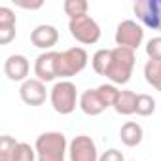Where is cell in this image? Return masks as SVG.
<instances>
[{
    "label": "cell",
    "mask_w": 161,
    "mask_h": 161,
    "mask_svg": "<svg viewBox=\"0 0 161 161\" xmlns=\"http://www.w3.org/2000/svg\"><path fill=\"white\" fill-rule=\"evenodd\" d=\"M135 63H136V55H135L133 49L116 46L112 49V63H110V68L106 72V78L114 86L127 84L131 80V76H133Z\"/></svg>",
    "instance_id": "obj_1"
},
{
    "label": "cell",
    "mask_w": 161,
    "mask_h": 161,
    "mask_svg": "<svg viewBox=\"0 0 161 161\" xmlns=\"http://www.w3.org/2000/svg\"><path fill=\"white\" fill-rule=\"evenodd\" d=\"M34 148H36L38 161H64V155L68 152L66 136L59 131L42 133L36 138Z\"/></svg>",
    "instance_id": "obj_2"
},
{
    "label": "cell",
    "mask_w": 161,
    "mask_h": 161,
    "mask_svg": "<svg viewBox=\"0 0 161 161\" xmlns=\"http://www.w3.org/2000/svg\"><path fill=\"white\" fill-rule=\"evenodd\" d=\"M49 101H51V106L57 114L68 116L76 110V103H80L78 101V89L70 80H61V82H57L51 87Z\"/></svg>",
    "instance_id": "obj_3"
},
{
    "label": "cell",
    "mask_w": 161,
    "mask_h": 161,
    "mask_svg": "<svg viewBox=\"0 0 161 161\" xmlns=\"http://www.w3.org/2000/svg\"><path fill=\"white\" fill-rule=\"evenodd\" d=\"M87 51L84 47H70L57 53V78H72L87 66Z\"/></svg>",
    "instance_id": "obj_4"
},
{
    "label": "cell",
    "mask_w": 161,
    "mask_h": 161,
    "mask_svg": "<svg viewBox=\"0 0 161 161\" xmlns=\"http://www.w3.org/2000/svg\"><path fill=\"white\" fill-rule=\"evenodd\" d=\"M68 31H70V34H72L74 40H78L80 44H86V46L97 44L101 40V27H99V23L91 15L70 19Z\"/></svg>",
    "instance_id": "obj_5"
},
{
    "label": "cell",
    "mask_w": 161,
    "mask_h": 161,
    "mask_svg": "<svg viewBox=\"0 0 161 161\" xmlns=\"http://www.w3.org/2000/svg\"><path fill=\"white\" fill-rule=\"evenodd\" d=\"M133 10L142 25L161 32V0H136Z\"/></svg>",
    "instance_id": "obj_6"
},
{
    "label": "cell",
    "mask_w": 161,
    "mask_h": 161,
    "mask_svg": "<svg viewBox=\"0 0 161 161\" xmlns=\"http://www.w3.org/2000/svg\"><path fill=\"white\" fill-rule=\"evenodd\" d=\"M144 40V31L142 27L133 21V19H125L118 25L116 29V44L119 47H129V49H138V46Z\"/></svg>",
    "instance_id": "obj_7"
},
{
    "label": "cell",
    "mask_w": 161,
    "mask_h": 161,
    "mask_svg": "<svg viewBox=\"0 0 161 161\" xmlns=\"http://www.w3.org/2000/svg\"><path fill=\"white\" fill-rule=\"evenodd\" d=\"M68 157L70 161H99L97 144L87 135H78L68 144Z\"/></svg>",
    "instance_id": "obj_8"
},
{
    "label": "cell",
    "mask_w": 161,
    "mask_h": 161,
    "mask_svg": "<svg viewBox=\"0 0 161 161\" xmlns=\"http://www.w3.org/2000/svg\"><path fill=\"white\" fill-rule=\"evenodd\" d=\"M19 95H21V101L25 104H29V106H40L47 99V89H46V84L40 82L38 78H29L27 82L21 84Z\"/></svg>",
    "instance_id": "obj_9"
},
{
    "label": "cell",
    "mask_w": 161,
    "mask_h": 161,
    "mask_svg": "<svg viewBox=\"0 0 161 161\" xmlns=\"http://www.w3.org/2000/svg\"><path fill=\"white\" fill-rule=\"evenodd\" d=\"M34 76L40 82H53L57 78V51H44L34 61Z\"/></svg>",
    "instance_id": "obj_10"
},
{
    "label": "cell",
    "mask_w": 161,
    "mask_h": 161,
    "mask_svg": "<svg viewBox=\"0 0 161 161\" xmlns=\"http://www.w3.org/2000/svg\"><path fill=\"white\" fill-rule=\"evenodd\" d=\"M31 63L25 55H10L4 63V74L12 82H27Z\"/></svg>",
    "instance_id": "obj_11"
},
{
    "label": "cell",
    "mask_w": 161,
    "mask_h": 161,
    "mask_svg": "<svg viewBox=\"0 0 161 161\" xmlns=\"http://www.w3.org/2000/svg\"><path fill=\"white\" fill-rule=\"evenodd\" d=\"M31 42L38 49H51L59 42V31L53 25H38L31 32Z\"/></svg>",
    "instance_id": "obj_12"
},
{
    "label": "cell",
    "mask_w": 161,
    "mask_h": 161,
    "mask_svg": "<svg viewBox=\"0 0 161 161\" xmlns=\"http://www.w3.org/2000/svg\"><path fill=\"white\" fill-rule=\"evenodd\" d=\"M15 14L8 6H2L0 8V44L8 46L15 38Z\"/></svg>",
    "instance_id": "obj_13"
},
{
    "label": "cell",
    "mask_w": 161,
    "mask_h": 161,
    "mask_svg": "<svg viewBox=\"0 0 161 161\" xmlns=\"http://www.w3.org/2000/svg\"><path fill=\"white\" fill-rule=\"evenodd\" d=\"M80 108H82V112L86 114V116H99V114H103L104 110H106V106L103 104V101H101V97H99V93H97V89H87V91H84L82 95H80Z\"/></svg>",
    "instance_id": "obj_14"
},
{
    "label": "cell",
    "mask_w": 161,
    "mask_h": 161,
    "mask_svg": "<svg viewBox=\"0 0 161 161\" xmlns=\"http://www.w3.org/2000/svg\"><path fill=\"white\" fill-rule=\"evenodd\" d=\"M142 136H144V131H142V127H140L136 121H127V123H123L121 129H119V138H121V142H123L125 146H129V148L138 146V144L142 142Z\"/></svg>",
    "instance_id": "obj_15"
},
{
    "label": "cell",
    "mask_w": 161,
    "mask_h": 161,
    "mask_svg": "<svg viewBox=\"0 0 161 161\" xmlns=\"http://www.w3.org/2000/svg\"><path fill=\"white\" fill-rule=\"evenodd\" d=\"M136 93L131 91V89H123L119 91V97L114 104L116 112L121 114V116H131V114H136Z\"/></svg>",
    "instance_id": "obj_16"
},
{
    "label": "cell",
    "mask_w": 161,
    "mask_h": 161,
    "mask_svg": "<svg viewBox=\"0 0 161 161\" xmlns=\"http://www.w3.org/2000/svg\"><path fill=\"white\" fill-rule=\"evenodd\" d=\"M144 78L153 89L161 93V61H148L144 64Z\"/></svg>",
    "instance_id": "obj_17"
},
{
    "label": "cell",
    "mask_w": 161,
    "mask_h": 161,
    "mask_svg": "<svg viewBox=\"0 0 161 161\" xmlns=\"http://www.w3.org/2000/svg\"><path fill=\"white\" fill-rule=\"evenodd\" d=\"M110 63H112V49H99L91 57V66L101 76H106V72L110 68Z\"/></svg>",
    "instance_id": "obj_18"
},
{
    "label": "cell",
    "mask_w": 161,
    "mask_h": 161,
    "mask_svg": "<svg viewBox=\"0 0 161 161\" xmlns=\"http://www.w3.org/2000/svg\"><path fill=\"white\" fill-rule=\"evenodd\" d=\"M63 8H64V14L70 19H78V17L87 15L89 4L86 2V0H66V2L63 4Z\"/></svg>",
    "instance_id": "obj_19"
},
{
    "label": "cell",
    "mask_w": 161,
    "mask_h": 161,
    "mask_svg": "<svg viewBox=\"0 0 161 161\" xmlns=\"http://www.w3.org/2000/svg\"><path fill=\"white\" fill-rule=\"evenodd\" d=\"M97 93H99V97H101V101H103V104L106 108L114 106L116 101H118V97H119V89L114 84H103V86H99Z\"/></svg>",
    "instance_id": "obj_20"
},
{
    "label": "cell",
    "mask_w": 161,
    "mask_h": 161,
    "mask_svg": "<svg viewBox=\"0 0 161 161\" xmlns=\"http://www.w3.org/2000/svg\"><path fill=\"white\" fill-rule=\"evenodd\" d=\"M155 112V99L152 95H146V93H140L136 97V114L138 116H152Z\"/></svg>",
    "instance_id": "obj_21"
},
{
    "label": "cell",
    "mask_w": 161,
    "mask_h": 161,
    "mask_svg": "<svg viewBox=\"0 0 161 161\" xmlns=\"http://www.w3.org/2000/svg\"><path fill=\"white\" fill-rule=\"evenodd\" d=\"M17 144L19 142L14 136H10V135H4L2 138H0V161H12Z\"/></svg>",
    "instance_id": "obj_22"
},
{
    "label": "cell",
    "mask_w": 161,
    "mask_h": 161,
    "mask_svg": "<svg viewBox=\"0 0 161 161\" xmlns=\"http://www.w3.org/2000/svg\"><path fill=\"white\" fill-rule=\"evenodd\" d=\"M36 148H32L29 142H19L15 152H14V159L12 161H36Z\"/></svg>",
    "instance_id": "obj_23"
},
{
    "label": "cell",
    "mask_w": 161,
    "mask_h": 161,
    "mask_svg": "<svg viewBox=\"0 0 161 161\" xmlns=\"http://www.w3.org/2000/svg\"><path fill=\"white\" fill-rule=\"evenodd\" d=\"M146 55L150 57V61H161V36H155V38L148 40Z\"/></svg>",
    "instance_id": "obj_24"
},
{
    "label": "cell",
    "mask_w": 161,
    "mask_h": 161,
    "mask_svg": "<svg viewBox=\"0 0 161 161\" xmlns=\"http://www.w3.org/2000/svg\"><path fill=\"white\" fill-rule=\"evenodd\" d=\"M99 161H125V157H123V153H121L119 150L110 148V150H106V152L99 157Z\"/></svg>",
    "instance_id": "obj_25"
},
{
    "label": "cell",
    "mask_w": 161,
    "mask_h": 161,
    "mask_svg": "<svg viewBox=\"0 0 161 161\" xmlns=\"http://www.w3.org/2000/svg\"><path fill=\"white\" fill-rule=\"evenodd\" d=\"M17 4H19L21 8H25V10H38V8H42V6H44L42 0H38L36 4H32V2H31V4H29V2H17Z\"/></svg>",
    "instance_id": "obj_26"
},
{
    "label": "cell",
    "mask_w": 161,
    "mask_h": 161,
    "mask_svg": "<svg viewBox=\"0 0 161 161\" xmlns=\"http://www.w3.org/2000/svg\"><path fill=\"white\" fill-rule=\"evenodd\" d=\"M133 161H135V159H133Z\"/></svg>",
    "instance_id": "obj_27"
}]
</instances>
